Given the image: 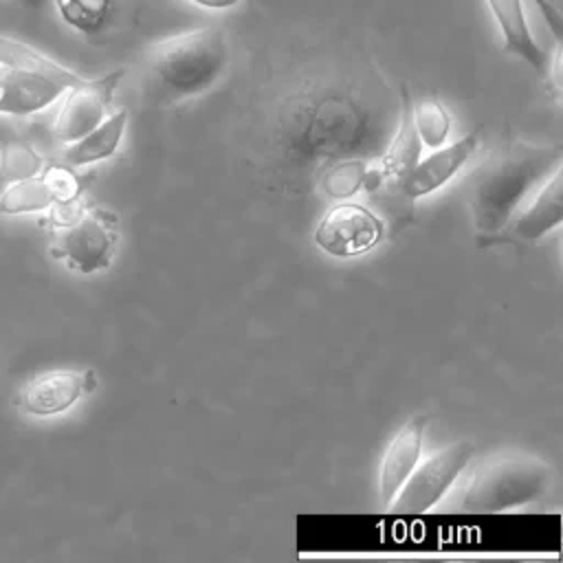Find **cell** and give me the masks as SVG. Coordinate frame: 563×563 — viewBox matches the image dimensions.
I'll use <instances>...</instances> for the list:
<instances>
[{
    "mask_svg": "<svg viewBox=\"0 0 563 563\" xmlns=\"http://www.w3.org/2000/svg\"><path fill=\"white\" fill-rule=\"evenodd\" d=\"M561 156L556 143L515 141L477 165L468 189L475 229L484 235L506 229L521 202L561 167Z\"/></svg>",
    "mask_w": 563,
    "mask_h": 563,
    "instance_id": "obj_1",
    "label": "cell"
},
{
    "mask_svg": "<svg viewBox=\"0 0 563 563\" xmlns=\"http://www.w3.org/2000/svg\"><path fill=\"white\" fill-rule=\"evenodd\" d=\"M220 26H198L156 42L143 59V86L158 103H176L209 90L229 68Z\"/></svg>",
    "mask_w": 563,
    "mask_h": 563,
    "instance_id": "obj_2",
    "label": "cell"
},
{
    "mask_svg": "<svg viewBox=\"0 0 563 563\" xmlns=\"http://www.w3.org/2000/svg\"><path fill=\"white\" fill-rule=\"evenodd\" d=\"M81 77L33 46L0 35V114L29 117L57 103Z\"/></svg>",
    "mask_w": 563,
    "mask_h": 563,
    "instance_id": "obj_3",
    "label": "cell"
},
{
    "mask_svg": "<svg viewBox=\"0 0 563 563\" xmlns=\"http://www.w3.org/2000/svg\"><path fill=\"white\" fill-rule=\"evenodd\" d=\"M552 484V468L534 455H504L482 466L466 486L460 510L504 512L539 499Z\"/></svg>",
    "mask_w": 563,
    "mask_h": 563,
    "instance_id": "obj_4",
    "label": "cell"
},
{
    "mask_svg": "<svg viewBox=\"0 0 563 563\" xmlns=\"http://www.w3.org/2000/svg\"><path fill=\"white\" fill-rule=\"evenodd\" d=\"M119 238L117 220L110 211L79 205L66 222L57 224L51 255L68 268L90 275L112 264Z\"/></svg>",
    "mask_w": 563,
    "mask_h": 563,
    "instance_id": "obj_5",
    "label": "cell"
},
{
    "mask_svg": "<svg viewBox=\"0 0 563 563\" xmlns=\"http://www.w3.org/2000/svg\"><path fill=\"white\" fill-rule=\"evenodd\" d=\"M473 453L475 446L471 442L457 440L418 462L389 501L391 510L402 515H420L431 510L468 466Z\"/></svg>",
    "mask_w": 563,
    "mask_h": 563,
    "instance_id": "obj_6",
    "label": "cell"
},
{
    "mask_svg": "<svg viewBox=\"0 0 563 563\" xmlns=\"http://www.w3.org/2000/svg\"><path fill=\"white\" fill-rule=\"evenodd\" d=\"M123 77L125 68H117L97 79H81L68 88L59 97L62 101L53 117L55 139L62 143H73L97 128L110 114L112 99Z\"/></svg>",
    "mask_w": 563,
    "mask_h": 563,
    "instance_id": "obj_7",
    "label": "cell"
},
{
    "mask_svg": "<svg viewBox=\"0 0 563 563\" xmlns=\"http://www.w3.org/2000/svg\"><path fill=\"white\" fill-rule=\"evenodd\" d=\"M385 235L383 220L363 205H334L314 229V244L332 257H356L372 251Z\"/></svg>",
    "mask_w": 563,
    "mask_h": 563,
    "instance_id": "obj_8",
    "label": "cell"
},
{
    "mask_svg": "<svg viewBox=\"0 0 563 563\" xmlns=\"http://www.w3.org/2000/svg\"><path fill=\"white\" fill-rule=\"evenodd\" d=\"M477 143L479 134L468 132L449 145L435 147L431 154L418 158L402 176L389 183V189L407 202L433 194L435 189L444 187L468 163V158L477 150Z\"/></svg>",
    "mask_w": 563,
    "mask_h": 563,
    "instance_id": "obj_9",
    "label": "cell"
},
{
    "mask_svg": "<svg viewBox=\"0 0 563 563\" xmlns=\"http://www.w3.org/2000/svg\"><path fill=\"white\" fill-rule=\"evenodd\" d=\"M97 385L92 369H53L31 378L20 391V407L31 416H57L68 411Z\"/></svg>",
    "mask_w": 563,
    "mask_h": 563,
    "instance_id": "obj_10",
    "label": "cell"
},
{
    "mask_svg": "<svg viewBox=\"0 0 563 563\" xmlns=\"http://www.w3.org/2000/svg\"><path fill=\"white\" fill-rule=\"evenodd\" d=\"M497 29L501 33L504 53L519 57L526 62L539 77L550 79V57L534 40L528 15L523 9V0H484Z\"/></svg>",
    "mask_w": 563,
    "mask_h": 563,
    "instance_id": "obj_11",
    "label": "cell"
},
{
    "mask_svg": "<svg viewBox=\"0 0 563 563\" xmlns=\"http://www.w3.org/2000/svg\"><path fill=\"white\" fill-rule=\"evenodd\" d=\"M424 427H427V418L413 416L389 440L378 468V493L385 506H389L398 488L405 484V479L411 475V471L420 462Z\"/></svg>",
    "mask_w": 563,
    "mask_h": 563,
    "instance_id": "obj_12",
    "label": "cell"
},
{
    "mask_svg": "<svg viewBox=\"0 0 563 563\" xmlns=\"http://www.w3.org/2000/svg\"><path fill=\"white\" fill-rule=\"evenodd\" d=\"M530 202L512 216V231L523 240H539L563 222V176L556 167L532 194Z\"/></svg>",
    "mask_w": 563,
    "mask_h": 563,
    "instance_id": "obj_13",
    "label": "cell"
},
{
    "mask_svg": "<svg viewBox=\"0 0 563 563\" xmlns=\"http://www.w3.org/2000/svg\"><path fill=\"white\" fill-rule=\"evenodd\" d=\"M125 123H128V112L121 108L112 110L88 134H84L81 139H77L73 143H66V150H64L66 165L84 167V165H92V163L110 158L121 145Z\"/></svg>",
    "mask_w": 563,
    "mask_h": 563,
    "instance_id": "obj_14",
    "label": "cell"
},
{
    "mask_svg": "<svg viewBox=\"0 0 563 563\" xmlns=\"http://www.w3.org/2000/svg\"><path fill=\"white\" fill-rule=\"evenodd\" d=\"M422 152V143L418 139V132L413 128L411 119V99L409 92L402 90V103H400V114H398V130L380 161V174L389 183H394L398 176H402L418 158Z\"/></svg>",
    "mask_w": 563,
    "mask_h": 563,
    "instance_id": "obj_15",
    "label": "cell"
},
{
    "mask_svg": "<svg viewBox=\"0 0 563 563\" xmlns=\"http://www.w3.org/2000/svg\"><path fill=\"white\" fill-rule=\"evenodd\" d=\"M53 205L55 198L42 174L11 180L0 194V213L7 216L48 211Z\"/></svg>",
    "mask_w": 563,
    "mask_h": 563,
    "instance_id": "obj_16",
    "label": "cell"
},
{
    "mask_svg": "<svg viewBox=\"0 0 563 563\" xmlns=\"http://www.w3.org/2000/svg\"><path fill=\"white\" fill-rule=\"evenodd\" d=\"M411 119L422 147H440L449 141L451 117L438 99H420L411 103Z\"/></svg>",
    "mask_w": 563,
    "mask_h": 563,
    "instance_id": "obj_17",
    "label": "cell"
},
{
    "mask_svg": "<svg viewBox=\"0 0 563 563\" xmlns=\"http://www.w3.org/2000/svg\"><path fill=\"white\" fill-rule=\"evenodd\" d=\"M64 24L81 35L99 33L112 11V0H53Z\"/></svg>",
    "mask_w": 563,
    "mask_h": 563,
    "instance_id": "obj_18",
    "label": "cell"
},
{
    "mask_svg": "<svg viewBox=\"0 0 563 563\" xmlns=\"http://www.w3.org/2000/svg\"><path fill=\"white\" fill-rule=\"evenodd\" d=\"M44 158L22 141H9L0 147V176L4 180H20L37 176L42 172Z\"/></svg>",
    "mask_w": 563,
    "mask_h": 563,
    "instance_id": "obj_19",
    "label": "cell"
},
{
    "mask_svg": "<svg viewBox=\"0 0 563 563\" xmlns=\"http://www.w3.org/2000/svg\"><path fill=\"white\" fill-rule=\"evenodd\" d=\"M53 198H55V205H64V202H75L79 200V194H81V180L77 178V174L66 167V165H51L42 172Z\"/></svg>",
    "mask_w": 563,
    "mask_h": 563,
    "instance_id": "obj_20",
    "label": "cell"
},
{
    "mask_svg": "<svg viewBox=\"0 0 563 563\" xmlns=\"http://www.w3.org/2000/svg\"><path fill=\"white\" fill-rule=\"evenodd\" d=\"M191 4H198L202 9H211V11H227L240 4V0H187Z\"/></svg>",
    "mask_w": 563,
    "mask_h": 563,
    "instance_id": "obj_21",
    "label": "cell"
},
{
    "mask_svg": "<svg viewBox=\"0 0 563 563\" xmlns=\"http://www.w3.org/2000/svg\"><path fill=\"white\" fill-rule=\"evenodd\" d=\"M18 2H20L22 7H26V9H42L46 0H18Z\"/></svg>",
    "mask_w": 563,
    "mask_h": 563,
    "instance_id": "obj_22",
    "label": "cell"
}]
</instances>
